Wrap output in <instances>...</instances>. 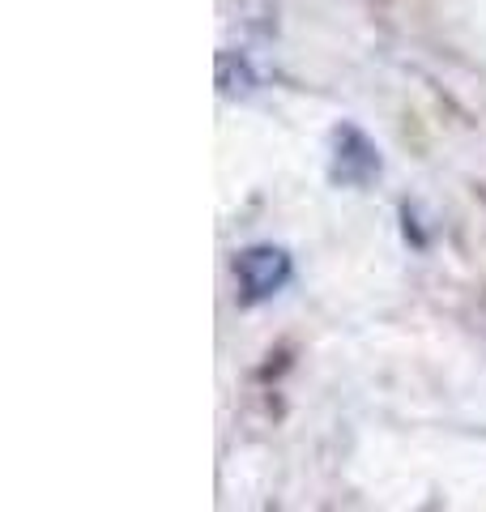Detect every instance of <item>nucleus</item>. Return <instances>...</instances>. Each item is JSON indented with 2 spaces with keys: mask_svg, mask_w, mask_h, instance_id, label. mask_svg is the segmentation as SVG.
<instances>
[{
  "mask_svg": "<svg viewBox=\"0 0 486 512\" xmlns=\"http://www.w3.org/2000/svg\"><path fill=\"white\" fill-rule=\"evenodd\" d=\"M286 256L278 248H252V252H243L239 256V278L248 282V291L252 295H269V291H278V286L286 282Z\"/></svg>",
  "mask_w": 486,
  "mask_h": 512,
  "instance_id": "1",
  "label": "nucleus"
}]
</instances>
